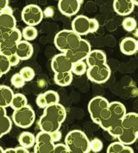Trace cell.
<instances>
[{
    "mask_svg": "<svg viewBox=\"0 0 138 153\" xmlns=\"http://www.w3.org/2000/svg\"><path fill=\"white\" fill-rule=\"evenodd\" d=\"M67 119V109L60 102L48 105L41 115L38 125L41 131L47 132H55L60 130L62 123Z\"/></svg>",
    "mask_w": 138,
    "mask_h": 153,
    "instance_id": "cell-1",
    "label": "cell"
},
{
    "mask_svg": "<svg viewBox=\"0 0 138 153\" xmlns=\"http://www.w3.org/2000/svg\"><path fill=\"white\" fill-rule=\"evenodd\" d=\"M65 144L69 153L90 152V140L86 134L80 130H73L65 137Z\"/></svg>",
    "mask_w": 138,
    "mask_h": 153,
    "instance_id": "cell-2",
    "label": "cell"
},
{
    "mask_svg": "<svg viewBox=\"0 0 138 153\" xmlns=\"http://www.w3.org/2000/svg\"><path fill=\"white\" fill-rule=\"evenodd\" d=\"M82 38L72 29H63L58 32L55 36V46L61 53H67L68 51L76 48Z\"/></svg>",
    "mask_w": 138,
    "mask_h": 153,
    "instance_id": "cell-3",
    "label": "cell"
},
{
    "mask_svg": "<svg viewBox=\"0 0 138 153\" xmlns=\"http://www.w3.org/2000/svg\"><path fill=\"white\" fill-rule=\"evenodd\" d=\"M22 39V32L17 28L0 35V53L9 56L16 53L17 43Z\"/></svg>",
    "mask_w": 138,
    "mask_h": 153,
    "instance_id": "cell-4",
    "label": "cell"
},
{
    "mask_svg": "<svg viewBox=\"0 0 138 153\" xmlns=\"http://www.w3.org/2000/svg\"><path fill=\"white\" fill-rule=\"evenodd\" d=\"M11 120L16 126L27 129L34 124L35 113L29 105H26L21 108L14 110L11 115Z\"/></svg>",
    "mask_w": 138,
    "mask_h": 153,
    "instance_id": "cell-5",
    "label": "cell"
},
{
    "mask_svg": "<svg viewBox=\"0 0 138 153\" xmlns=\"http://www.w3.org/2000/svg\"><path fill=\"white\" fill-rule=\"evenodd\" d=\"M21 17L22 22L28 26H37L43 20L44 14L41 8L37 4H28L22 9Z\"/></svg>",
    "mask_w": 138,
    "mask_h": 153,
    "instance_id": "cell-6",
    "label": "cell"
},
{
    "mask_svg": "<svg viewBox=\"0 0 138 153\" xmlns=\"http://www.w3.org/2000/svg\"><path fill=\"white\" fill-rule=\"evenodd\" d=\"M86 76L90 81L95 84H104L110 79L111 70L106 64L90 66L86 71Z\"/></svg>",
    "mask_w": 138,
    "mask_h": 153,
    "instance_id": "cell-7",
    "label": "cell"
},
{
    "mask_svg": "<svg viewBox=\"0 0 138 153\" xmlns=\"http://www.w3.org/2000/svg\"><path fill=\"white\" fill-rule=\"evenodd\" d=\"M109 103L110 102L106 98L100 97V96L95 97L90 100L87 109L89 112L91 119L92 120L94 123L98 124L100 114L102 113L104 109L109 107Z\"/></svg>",
    "mask_w": 138,
    "mask_h": 153,
    "instance_id": "cell-8",
    "label": "cell"
},
{
    "mask_svg": "<svg viewBox=\"0 0 138 153\" xmlns=\"http://www.w3.org/2000/svg\"><path fill=\"white\" fill-rule=\"evenodd\" d=\"M54 141L51 139L49 132L40 131L35 136V144L34 146V152L52 153L55 146Z\"/></svg>",
    "mask_w": 138,
    "mask_h": 153,
    "instance_id": "cell-9",
    "label": "cell"
},
{
    "mask_svg": "<svg viewBox=\"0 0 138 153\" xmlns=\"http://www.w3.org/2000/svg\"><path fill=\"white\" fill-rule=\"evenodd\" d=\"M91 51H92V46L89 42L82 39L80 43L76 48L69 50L65 53L72 62H75L80 60H85Z\"/></svg>",
    "mask_w": 138,
    "mask_h": 153,
    "instance_id": "cell-10",
    "label": "cell"
},
{
    "mask_svg": "<svg viewBox=\"0 0 138 153\" xmlns=\"http://www.w3.org/2000/svg\"><path fill=\"white\" fill-rule=\"evenodd\" d=\"M72 65L73 62L65 53L56 54L51 60V68L55 73L71 71Z\"/></svg>",
    "mask_w": 138,
    "mask_h": 153,
    "instance_id": "cell-11",
    "label": "cell"
},
{
    "mask_svg": "<svg viewBox=\"0 0 138 153\" xmlns=\"http://www.w3.org/2000/svg\"><path fill=\"white\" fill-rule=\"evenodd\" d=\"M83 0H59L58 9L66 16H75L80 10Z\"/></svg>",
    "mask_w": 138,
    "mask_h": 153,
    "instance_id": "cell-12",
    "label": "cell"
},
{
    "mask_svg": "<svg viewBox=\"0 0 138 153\" xmlns=\"http://www.w3.org/2000/svg\"><path fill=\"white\" fill-rule=\"evenodd\" d=\"M89 17L84 15L77 16L72 22L71 27L72 30H74L79 35L83 36L90 34L89 33Z\"/></svg>",
    "mask_w": 138,
    "mask_h": 153,
    "instance_id": "cell-13",
    "label": "cell"
},
{
    "mask_svg": "<svg viewBox=\"0 0 138 153\" xmlns=\"http://www.w3.org/2000/svg\"><path fill=\"white\" fill-rule=\"evenodd\" d=\"M16 28V20L12 13L0 12V35Z\"/></svg>",
    "mask_w": 138,
    "mask_h": 153,
    "instance_id": "cell-14",
    "label": "cell"
},
{
    "mask_svg": "<svg viewBox=\"0 0 138 153\" xmlns=\"http://www.w3.org/2000/svg\"><path fill=\"white\" fill-rule=\"evenodd\" d=\"M113 9L117 15L127 16L133 12L135 4L132 0H114Z\"/></svg>",
    "mask_w": 138,
    "mask_h": 153,
    "instance_id": "cell-15",
    "label": "cell"
},
{
    "mask_svg": "<svg viewBox=\"0 0 138 153\" xmlns=\"http://www.w3.org/2000/svg\"><path fill=\"white\" fill-rule=\"evenodd\" d=\"M16 53L20 58L21 60H28L34 53V48L30 42L21 40L16 45Z\"/></svg>",
    "mask_w": 138,
    "mask_h": 153,
    "instance_id": "cell-16",
    "label": "cell"
},
{
    "mask_svg": "<svg viewBox=\"0 0 138 153\" xmlns=\"http://www.w3.org/2000/svg\"><path fill=\"white\" fill-rule=\"evenodd\" d=\"M85 60H86V63L87 64V66L90 67V66L106 64L107 57L104 51L99 50V49H95V50H92L90 52V53Z\"/></svg>",
    "mask_w": 138,
    "mask_h": 153,
    "instance_id": "cell-17",
    "label": "cell"
},
{
    "mask_svg": "<svg viewBox=\"0 0 138 153\" xmlns=\"http://www.w3.org/2000/svg\"><path fill=\"white\" fill-rule=\"evenodd\" d=\"M122 125L124 129L131 130L134 132L138 131V114L136 113H126L122 119Z\"/></svg>",
    "mask_w": 138,
    "mask_h": 153,
    "instance_id": "cell-18",
    "label": "cell"
},
{
    "mask_svg": "<svg viewBox=\"0 0 138 153\" xmlns=\"http://www.w3.org/2000/svg\"><path fill=\"white\" fill-rule=\"evenodd\" d=\"M120 50L125 55H133L137 52L136 40L133 37H126L120 42Z\"/></svg>",
    "mask_w": 138,
    "mask_h": 153,
    "instance_id": "cell-19",
    "label": "cell"
},
{
    "mask_svg": "<svg viewBox=\"0 0 138 153\" xmlns=\"http://www.w3.org/2000/svg\"><path fill=\"white\" fill-rule=\"evenodd\" d=\"M14 92L7 85H0V106L4 108L10 107L13 98Z\"/></svg>",
    "mask_w": 138,
    "mask_h": 153,
    "instance_id": "cell-20",
    "label": "cell"
},
{
    "mask_svg": "<svg viewBox=\"0 0 138 153\" xmlns=\"http://www.w3.org/2000/svg\"><path fill=\"white\" fill-rule=\"evenodd\" d=\"M109 109L111 113L112 117L115 120H122L127 113L125 106L122 102L117 101L111 102L109 103Z\"/></svg>",
    "mask_w": 138,
    "mask_h": 153,
    "instance_id": "cell-21",
    "label": "cell"
},
{
    "mask_svg": "<svg viewBox=\"0 0 138 153\" xmlns=\"http://www.w3.org/2000/svg\"><path fill=\"white\" fill-rule=\"evenodd\" d=\"M55 84L61 87H66L72 84L74 79V74L72 71L66 72H57L55 73L54 76Z\"/></svg>",
    "mask_w": 138,
    "mask_h": 153,
    "instance_id": "cell-22",
    "label": "cell"
},
{
    "mask_svg": "<svg viewBox=\"0 0 138 153\" xmlns=\"http://www.w3.org/2000/svg\"><path fill=\"white\" fill-rule=\"evenodd\" d=\"M107 153H134V150L130 147V146H126L121 143L120 141H116L111 143L110 146L107 147L106 150Z\"/></svg>",
    "mask_w": 138,
    "mask_h": 153,
    "instance_id": "cell-23",
    "label": "cell"
},
{
    "mask_svg": "<svg viewBox=\"0 0 138 153\" xmlns=\"http://www.w3.org/2000/svg\"><path fill=\"white\" fill-rule=\"evenodd\" d=\"M117 140L120 141L121 143H123L124 145L126 146H131L133 145L136 140V132L128 129H124L123 130L122 133L117 137Z\"/></svg>",
    "mask_w": 138,
    "mask_h": 153,
    "instance_id": "cell-24",
    "label": "cell"
},
{
    "mask_svg": "<svg viewBox=\"0 0 138 153\" xmlns=\"http://www.w3.org/2000/svg\"><path fill=\"white\" fill-rule=\"evenodd\" d=\"M18 142L20 146L30 149L34 147L35 144V136L30 132H22L18 137Z\"/></svg>",
    "mask_w": 138,
    "mask_h": 153,
    "instance_id": "cell-25",
    "label": "cell"
},
{
    "mask_svg": "<svg viewBox=\"0 0 138 153\" xmlns=\"http://www.w3.org/2000/svg\"><path fill=\"white\" fill-rule=\"evenodd\" d=\"M26 105H28L27 97L22 93H16V94H14L10 107L13 110H16V109L21 108Z\"/></svg>",
    "mask_w": 138,
    "mask_h": 153,
    "instance_id": "cell-26",
    "label": "cell"
},
{
    "mask_svg": "<svg viewBox=\"0 0 138 153\" xmlns=\"http://www.w3.org/2000/svg\"><path fill=\"white\" fill-rule=\"evenodd\" d=\"M12 120L8 115L0 117V139L10 132L12 128Z\"/></svg>",
    "mask_w": 138,
    "mask_h": 153,
    "instance_id": "cell-27",
    "label": "cell"
},
{
    "mask_svg": "<svg viewBox=\"0 0 138 153\" xmlns=\"http://www.w3.org/2000/svg\"><path fill=\"white\" fill-rule=\"evenodd\" d=\"M38 35V31L34 26H28L27 25L25 28L22 29V37L23 40L31 42L36 39Z\"/></svg>",
    "mask_w": 138,
    "mask_h": 153,
    "instance_id": "cell-28",
    "label": "cell"
},
{
    "mask_svg": "<svg viewBox=\"0 0 138 153\" xmlns=\"http://www.w3.org/2000/svg\"><path fill=\"white\" fill-rule=\"evenodd\" d=\"M87 64L84 60H80V61H75L73 62V65H72V70L71 71L73 72L74 75H77V76H82L84 74L86 73L87 71Z\"/></svg>",
    "mask_w": 138,
    "mask_h": 153,
    "instance_id": "cell-29",
    "label": "cell"
},
{
    "mask_svg": "<svg viewBox=\"0 0 138 153\" xmlns=\"http://www.w3.org/2000/svg\"><path fill=\"white\" fill-rule=\"evenodd\" d=\"M123 130H124V127L122 125V120H114V122L111 124L106 132H108L111 137L117 139V137L122 133Z\"/></svg>",
    "mask_w": 138,
    "mask_h": 153,
    "instance_id": "cell-30",
    "label": "cell"
},
{
    "mask_svg": "<svg viewBox=\"0 0 138 153\" xmlns=\"http://www.w3.org/2000/svg\"><path fill=\"white\" fill-rule=\"evenodd\" d=\"M10 68H11V66L9 62L8 56L0 53V78L4 75H5L6 73H8Z\"/></svg>",
    "mask_w": 138,
    "mask_h": 153,
    "instance_id": "cell-31",
    "label": "cell"
},
{
    "mask_svg": "<svg viewBox=\"0 0 138 153\" xmlns=\"http://www.w3.org/2000/svg\"><path fill=\"white\" fill-rule=\"evenodd\" d=\"M122 27L127 32H132V31H134L136 28V27H137L136 20L134 17L127 16V17H125L124 20H123Z\"/></svg>",
    "mask_w": 138,
    "mask_h": 153,
    "instance_id": "cell-32",
    "label": "cell"
},
{
    "mask_svg": "<svg viewBox=\"0 0 138 153\" xmlns=\"http://www.w3.org/2000/svg\"><path fill=\"white\" fill-rule=\"evenodd\" d=\"M43 94H44V97H45L48 105L55 104V103L60 102V96L56 91H48Z\"/></svg>",
    "mask_w": 138,
    "mask_h": 153,
    "instance_id": "cell-33",
    "label": "cell"
},
{
    "mask_svg": "<svg viewBox=\"0 0 138 153\" xmlns=\"http://www.w3.org/2000/svg\"><path fill=\"white\" fill-rule=\"evenodd\" d=\"M22 76L23 77V79L25 80V82H30L34 79L35 76V72L33 68H31L30 66H25L23 68H22L19 71Z\"/></svg>",
    "mask_w": 138,
    "mask_h": 153,
    "instance_id": "cell-34",
    "label": "cell"
},
{
    "mask_svg": "<svg viewBox=\"0 0 138 153\" xmlns=\"http://www.w3.org/2000/svg\"><path fill=\"white\" fill-rule=\"evenodd\" d=\"M10 82H11V84L16 89L22 88L25 85V83H26L25 80L23 79V77L22 76V75L19 72L18 73H15L14 75H12L11 79H10Z\"/></svg>",
    "mask_w": 138,
    "mask_h": 153,
    "instance_id": "cell-35",
    "label": "cell"
},
{
    "mask_svg": "<svg viewBox=\"0 0 138 153\" xmlns=\"http://www.w3.org/2000/svg\"><path fill=\"white\" fill-rule=\"evenodd\" d=\"M103 150V142L98 138L92 139L90 141V151L93 152H100Z\"/></svg>",
    "mask_w": 138,
    "mask_h": 153,
    "instance_id": "cell-36",
    "label": "cell"
},
{
    "mask_svg": "<svg viewBox=\"0 0 138 153\" xmlns=\"http://www.w3.org/2000/svg\"><path fill=\"white\" fill-rule=\"evenodd\" d=\"M28 149L23 146H17L14 148H7L4 150V153H28Z\"/></svg>",
    "mask_w": 138,
    "mask_h": 153,
    "instance_id": "cell-37",
    "label": "cell"
},
{
    "mask_svg": "<svg viewBox=\"0 0 138 153\" xmlns=\"http://www.w3.org/2000/svg\"><path fill=\"white\" fill-rule=\"evenodd\" d=\"M52 153H69V150L66 144H55Z\"/></svg>",
    "mask_w": 138,
    "mask_h": 153,
    "instance_id": "cell-38",
    "label": "cell"
},
{
    "mask_svg": "<svg viewBox=\"0 0 138 153\" xmlns=\"http://www.w3.org/2000/svg\"><path fill=\"white\" fill-rule=\"evenodd\" d=\"M35 102H36V105L41 108L42 109H44L47 106H48V103H47V101L45 99V97H44V94H40L37 96V97L35 99Z\"/></svg>",
    "mask_w": 138,
    "mask_h": 153,
    "instance_id": "cell-39",
    "label": "cell"
},
{
    "mask_svg": "<svg viewBox=\"0 0 138 153\" xmlns=\"http://www.w3.org/2000/svg\"><path fill=\"white\" fill-rule=\"evenodd\" d=\"M99 28V23L98 21L95 18H90L89 20V33H94L97 32Z\"/></svg>",
    "mask_w": 138,
    "mask_h": 153,
    "instance_id": "cell-40",
    "label": "cell"
},
{
    "mask_svg": "<svg viewBox=\"0 0 138 153\" xmlns=\"http://www.w3.org/2000/svg\"><path fill=\"white\" fill-rule=\"evenodd\" d=\"M8 59H9V62H10V66H16L21 61L20 58L18 57V55L16 53L8 56Z\"/></svg>",
    "mask_w": 138,
    "mask_h": 153,
    "instance_id": "cell-41",
    "label": "cell"
},
{
    "mask_svg": "<svg viewBox=\"0 0 138 153\" xmlns=\"http://www.w3.org/2000/svg\"><path fill=\"white\" fill-rule=\"evenodd\" d=\"M50 135H51V139L54 141V143L60 142L62 138V133L60 130H56L55 132H50Z\"/></svg>",
    "mask_w": 138,
    "mask_h": 153,
    "instance_id": "cell-42",
    "label": "cell"
},
{
    "mask_svg": "<svg viewBox=\"0 0 138 153\" xmlns=\"http://www.w3.org/2000/svg\"><path fill=\"white\" fill-rule=\"evenodd\" d=\"M9 6V0H0V12Z\"/></svg>",
    "mask_w": 138,
    "mask_h": 153,
    "instance_id": "cell-43",
    "label": "cell"
},
{
    "mask_svg": "<svg viewBox=\"0 0 138 153\" xmlns=\"http://www.w3.org/2000/svg\"><path fill=\"white\" fill-rule=\"evenodd\" d=\"M5 115H7L6 108H4V107L0 106V117L5 116Z\"/></svg>",
    "mask_w": 138,
    "mask_h": 153,
    "instance_id": "cell-44",
    "label": "cell"
},
{
    "mask_svg": "<svg viewBox=\"0 0 138 153\" xmlns=\"http://www.w3.org/2000/svg\"><path fill=\"white\" fill-rule=\"evenodd\" d=\"M132 2L134 3L135 6H138V0H132Z\"/></svg>",
    "mask_w": 138,
    "mask_h": 153,
    "instance_id": "cell-45",
    "label": "cell"
},
{
    "mask_svg": "<svg viewBox=\"0 0 138 153\" xmlns=\"http://www.w3.org/2000/svg\"><path fill=\"white\" fill-rule=\"evenodd\" d=\"M0 153H4V149L2 146H0Z\"/></svg>",
    "mask_w": 138,
    "mask_h": 153,
    "instance_id": "cell-46",
    "label": "cell"
},
{
    "mask_svg": "<svg viewBox=\"0 0 138 153\" xmlns=\"http://www.w3.org/2000/svg\"><path fill=\"white\" fill-rule=\"evenodd\" d=\"M136 48H137V51H138V41H136Z\"/></svg>",
    "mask_w": 138,
    "mask_h": 153,
    "instance_id": "cell-47",
    "label": "cell"
},
{
    "mask_svg": "<svg viewBox=\"0 0 138 153\" xmlns=\"http://www.w3.org/2000/svg\"><path fill=\"white\" fill-rule=\"evenodd\" d=\"M136 138H137V139H138V131L136 132Z\"/></svg>",
    "mask_w": 138,
    "mask_h": 153,
    "instance_id": "cell-48",
    "label": "cell"
}]
</instances>
